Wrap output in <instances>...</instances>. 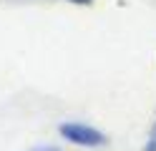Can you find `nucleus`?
<instances>
[{"mask_svg":"<svg viewBox=\"0 0 156 151\" xmlns=\"http://www.w3.org/2000/svg\"><path fill=\"white\" fill-rule=\"evenodd\" d=\"M144 151H156V131L149 136V141H146V146H144Z\"/></svg>","mask_w":156,"mask_h":151,"instance_id":"f03ea898","label":"nucleus"},{"mask_svg":"<svg viewBox=\"0 0 156 151\" xmlns=\"http://www.w3.org/2000/svg\"><path fill=\"white\" fill-rule=\"evenodd\" d=\"M30 151H63L61 146H51V144H48V146H35V149H30Z\"/></svg>","mask_w":156,"mask_h":151,"instance_id":"7ed1b4c3","label":"nucleus"},{"mask_svg":"<svg viewBox=\"0 0 156 151\" xmlns=\"http://www.w3.org/2000/svg\"><path fill=\"white\" fill-rule=\"evenodd\" d=\"M58 134H61L66 141H71L76 146H86V149H98L106 144V134L93 126L78 124V121H66V124L58 126Z\"/></svg>","mask_w":156,"mask_h":151,"instance_id":"f257e3e1","label":"nucleus"},{"mask_svg":"<svg viewBox=\"0 0 156 151\" xmlns=\"http://www.w3.org/2000/svg\"><path fill=\"white\" fill-rule=\"evenodd\" d=\"M71 3H78V5H88L91 0H71Z\"/></svg>","mask_w":156,"mask_h":151,"instance_id":"20e7f679","label":"nucleus"}]
</instances>
